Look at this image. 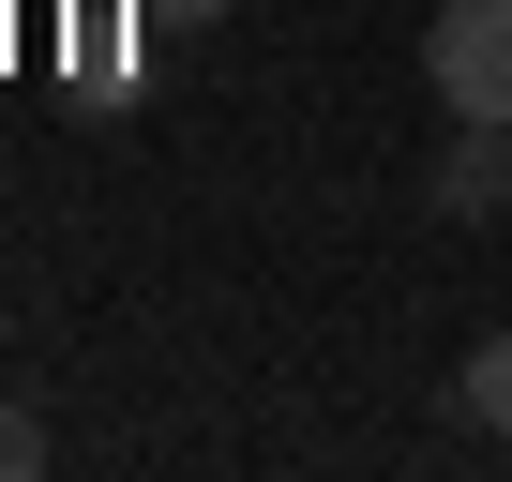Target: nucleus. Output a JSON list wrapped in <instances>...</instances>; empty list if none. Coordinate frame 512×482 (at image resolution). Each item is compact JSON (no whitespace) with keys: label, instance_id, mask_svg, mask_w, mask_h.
Here are the masks:
<instances>
[{"label":"nucleus","instance_id":"obj_1","mask_svg":"<svg viewBox=\"0 0 512 482\" xmlns=\"http://www.w3.org/2000/svg\"><path fill=\"white\" fill-rule=\"evenodd\" d=\"M422 76H437L452 121H512V0H437Z\"/></svg>","mask_w":512,"mask_h":482},{"label":"nucleus","instance_id":"obj_2","mask_svg":"<svg viewBox=\"0 0 512 482\" xmlns=\"http://www.w3.org/2000/svg\"><path fill=\"white\" fill-rule=\"evenodd\" d=\"M437 211H452V226H497V211H512V121H467V136L437 151Z\"/></svg>","mask_w":512,"mask_h":482},{"label":"nucleus","instance_id":"obj_3","mask_svg":"<svg viewBox=\"0 0 512 482\" xmlns=\"http://www.w3.org/2000/svg\"><path fill=\"white\" fill-rule=\"evenodd\" d=\"M136 31H151V16H136V0H91V31H76V46H61V61H76V91H91V106H121V91H136Z\"/></svg>","mask_w":512,"mask_h":482},{"label":"nucleus","instance_id":"obj_4","mask_svg":"<svg viewBox=\"0 0 512 482\" xmlns=\"http://www.w3.org/2000/svg\"><path fill=\"white\" fill-rule=\"evenodd\" d=\"M452 392H467V422H482V437H512V332H482Z\"/></svg>","mask_w":512,"mask_h":482},{"label":"nucleus","instance_id":"obj_5","mask_svg":"<svg viewBox=\"0 0 512 482\" xmlns=\"http://www.w3.org/2000/svg\"><path fill=\"white\" fill-rule=\"evenodd\" d=\"M31 467H46V422H31V407H0V482H31Z\"/></svg>","mask_w":512,"mask_h":482},{"label":"nucleus","instance_id":"obj_6","mask_svg":"<svg viewBox=\"0 0 512 482\" xmlns=\"http://www.w3.org/2000/svg\"><path fill=\"white\" fill-rule=\"evenodd\" d=\"M151 31H211V16H241V0H136Z\"/></svg>","mask_w":512,"mask_h":482}]
</instances>
